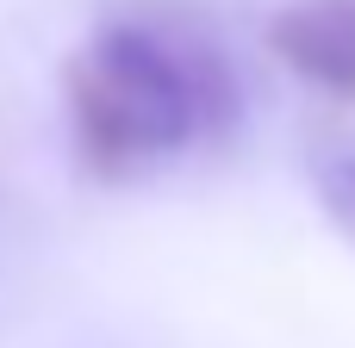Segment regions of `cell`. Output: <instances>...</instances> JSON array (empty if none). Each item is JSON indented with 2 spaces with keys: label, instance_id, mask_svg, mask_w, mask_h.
<instances>
[{
  "label": "cell",
  "instance_id": "6da1fadb",
  "mask_svg": "<svg viewBox=\"0 0 355 348\" xmlns=\"http://www.w3.org/2000/svg\"><path fill=\"white\" fill-rule=\"evenodd\" d=\"M225 50L175 12H112L69 62V125L94 174L131 181L237 118Z\"/></svg>",
  "mask_w": 355,
  "mask_h": 348
},
{
  "label": "cell",
  "instance_id": "7a4b0ae2",
  "mask_svg": "<svg viewBox=\"0 0 355 348\" xmlns=\"http://www.w3.org/2000/svg\"><path fill=\"white\" fill-rule=\"evenodd\" d=\"M268 50L306 87L355 100V0H287L268 19Z\"/></svg>",
  "mask_w": 355,
  "mask_h": 348
},
{
  "label": "cell",
  "instance_id": "3957f363",
  "mask_svg": "<svg viewBox=\"0 0 355 348\" xmlns=\"http://www.w3.org/2000/svg\"><path fill=\"white\" fill-rule=\"evenodd\" d=\"M312 187H318V205L331 212V224L355 243V137H324L312 149Z\"/></svg>",
  "mask_w": 355,
  "mask_h": 348
}]
</instances>
